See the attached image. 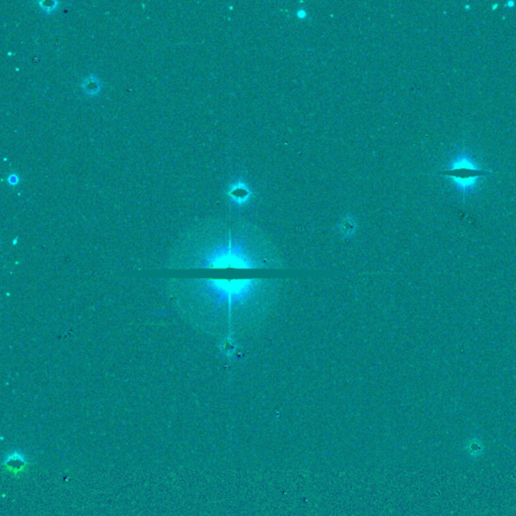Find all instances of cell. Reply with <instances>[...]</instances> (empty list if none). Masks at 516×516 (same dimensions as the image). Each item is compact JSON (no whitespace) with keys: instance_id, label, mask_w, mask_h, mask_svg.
<instances>
[{"instance_id":"cell-1","label":"cell","mask_w":516,"mask_h":516,"mask_svg":"<svg viewBox=\"0 0 516 516\" xmlns=\"http://www.w3.org/2000/svg\"><path fill=\"white\" fill-rule=\"evenodd\" d=\"M199 288L212 313L213 326L232 336L260 327L277 301L280 282L270 278H212L202 280Z\"/></svg>"},{"instance_id":"cell-2","label":"cell","mask_w":516,"mask_h":516,"mask_svg":"<svg viewBox=\"0 0 516 516\" xmlns=\"http://www.w3.org/2000/svg\"><path fill=\"white\" fill-rule=\"evenodd\" d=\"M198 266L210 269H278V250L254 228L232 230L216 238L198 254Z\"/></svg>"},{"instance_id":"cell-3","label":"cell","mask_w":516,"mask_h":516,"mask_svg":"<svg viewBox=\"0 0 516 516\" xmlns=\"http://www.w3.org/2000/svg\"><path fill=\"white\" fill-rule=\"evenodd\" d=\"M445 175L452 176L460 185L468 187L475 180L487 174V172L476 169L467 160H460L452 169L442 172Z\"/></svg>"},{"instance_id":"cell-4","label":"cell","mask_w":516,"mask_h":516,"mask_svg":"<svg viewBox=\"0 0 516 516\" xmlns=\"http://www.w3.org/2000/svg\"><path fill=\"white\" fill-rule=\"evenodd\" d=\"M484 450L485 447L478 438H473L469 440L468 443L465 445V451L473 459L481 457L484 454Z\"/></svg>"},{"instance_id":"cell-5","label":"cell","mask_w":516,"mask_h":516,"mask_svg":"<svg viewBox=\"0 0 516 516\" xmlns=\"http://www.w3.org/2000/svg\"><path fill=\"white\" fill-rule=\"evenodd\" d=\"M221 349L228 357H230L236 351V344H235V341L233 340L232 336H228L225 339Z\"/></svg>"},{"instance_id":"cell-6","label":"cell","mask_w":516,"mask_h":516,"mask_svg":"<svg viewBox=\"0 0 516 516\" xmlns=\"http://www.w3.org/2000/svg\"><path fill=\"white\" fill-rule=\"evenodd\" d=\"M83 87L85 88V91H87L88 94H96L99 90V83L96 79L92 81L91 78H89V81H86Z\"/></svg>"},{"instance_id":"cell-7","label":"cell","mask_w":516,"mask_h":516,"mask_svg":"<svg viewBox=\"0 0 516 516\" xmlns=\"http://www.w3.org/2000/svg\"><path fill=\"white\" fill-rule=\"evenodd\" d=\"M39 4L42 5L43 8L46 9L47 11H51L52 9H55V6L57 5V2H55V1H50V2L43 1V2H39Z\"/></svg>"},{"instance_id":"cell-8","label":"cell","mask_w":516,"mask_h":516,"mask_svg":"<svg viewBox=\"0 0 516 516\" xmlns=\"http://www.w3.org/2000/svg\"><path fill=\"white\" fill-rule=\"evenodd\" d=\"M18 180H19V179H18V176H17V174H10V175L8 176V179H7L8 183H9L10 185H13V186L17 185V184L18 183Z\"/></svg>"}]
</instances>
